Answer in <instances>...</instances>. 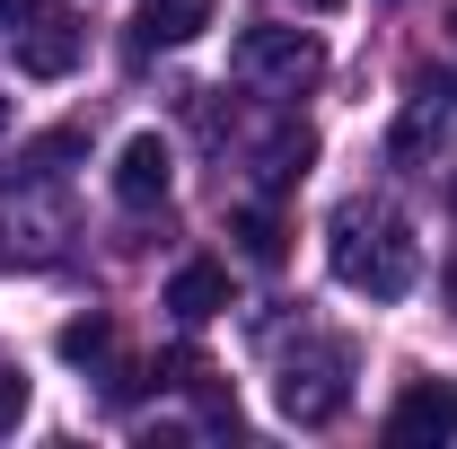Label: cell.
I'll list each match as a JSON object with an SVG mask.
<instances>
[{"label":"cell","instance_id":"8fae6325","mask_svg":"<svg viewBox=\"0 0 457 449\" xmlns=\"http://www.w3.org/2000/svg\"><path fill=\"white\" fill-rule=\"evenodd\" d=\"M54 352L88 370V361H106V352H114V326H106V318H71V326L54 335Z\"/></svg>","mask_w":457,"mask_h":449},{"label":"cell","instance_id":"4fadbf2b","mask_svg":"<svg viewBox=\"0 0 457 449\" xmlns=\"http://www.w3.org/2000/svg\"><path fill=\"white\" fill-rule=\"evenodd\" d=\"M18 414H27V379L0 370V432H18Z\"/></svg>","mask_w":457,"mask_h":449},{"label":"cell","instance_id":"9c48e42d","mask_svg":"<svg viewBox=\"0 0 457 449\" xmlns=\"http://www.w3.org/2000/svg\"><path fill=\"white\" fill-rule=\"evenodd\" d=\"M168 309L185 318V326L220 318V309H228V274H220V265H176V282H168Z\"/></svg>","mask_w":457,"mask_h":449},{"label":"cell","instance_id":"e0dca14e","mask_svg":"<svg viewBox=\"0 0 457 449\" xmlns=\"http://www.w3.org/2000/svg\"><path fill=\"white\" fill-rule=\"evenodd\" d=\"M449 36H457V18H449Z\"/></svg>","mask_w":457,"mask_h":449},{"label":"cell","instance_id":"5bb4252c","mask_svg":"<svg viewBox=\"0 0 457 449\" xmlns=\"http://www.w3.org/2000/svg\"><path fill=\"white\" fill-rule=\"evenodd\" d=\"M36 9H45V0H0V36H18V27H27Z\"/></svg>","mask_w":457,"mask_h":449},{"label":"cell","instance_id":"277c9868","mask_svg":"<svg viewBox=\"0 0 457 449\" xmlns=\"http://www.w3.org/2000/svg\"><path fill=\"white\" fill-rule=\"evenodd\" d=\"M449 141H457V80H422L413 106L396 114V132H387V159L413 168V159H440Z\"/></svg>","mask_w":457,"mask_h":449},{"label":"cell","instance_id":"7c38bea8","mask_svg":"<svg viewBox=\"0 0 457 449\" xmlns=\"http://www.w3.org/2000/svg\"><path fill=\"white\" fill-rule=\"evenodd\" d=\"M237 238H246V256H255V265H282V229L264 221V212H246V221H237Z\"/></svg>","mask_w":457,"mask_h":449},{"label":"cell","instance_id":"ba28073f","mask_svg":"<svg viewBox=\"0 0 457 449\" xmlns=\"http://www.w3.org/2000/svg\"><path fill=\"white\" fill-rule=\"evenodd\" d=\"M220 18V0H141L132 9V45H194Z\"/></svg>","mask_w":457,"mask_h":449},{"label":"cell","instance_id":"3957f363","mask_svg":"<svg viewBox=\"0 0 457 449\" xmlns=\"http://www.w3.org/2000/svg\"><path fill=\"white\" fill-rule=\"evenodd\" d=\"M228 71H237L246 89H282V97H299V89L326 71V45H317L308 27H246L237 54H228Z\"/></svg>","mask_w":457,"mask_h":449},{"label":"cell","instance_id":"2e32d148","mask_svg":"<svg viewBox=\"0 0 457 449\" xmlns=\"http://www.w3.org/2000/svg\"><path fill=\"white\" fill-rule=\"evenodd\" d=\"M449 212H457V176H449Z\"/></svg>","mask_w":457,"mask_h":449},{"label":"cell","instance_id":"52a82bcc","mask_svg":"<svg viewBox=\"0 0 457 449\" xmlns=\"http://www.w3.org/2000/svg\"><path fill=\"white\" fill-rule=\"evenodd\" d=\"M387 441H457V388L413 379V388L387 405Z\"/></svg>","mask_w":457,"mask_h":449},{"label":"cell","instance_id":"8992f818","mask_svg":"<svg viewBox=\"0 0 457 449\" xmlns=\"http://www.w3.org/2000/svg\"><path fill=\"white\" fill-rule=\"evenodd\" d=\"M168 185H176V150L159 132H132V141L114 150V203L150 212V203H168Z\"/></svg>","mask_w":457,"mask_h":449},{"label":"cell","instance_id":"9a60e30c","mask_svg":"<svg viewBox=\"0 0 457 449\" xmlns=\"http://www.w3.org/2000/svg\"><path fill=\"white\" fill-rule=\"evenodd\" d=\"M0 132H9V97H0Z\"/></svg>","mask_w":457,"mask_h":449},{"label":"cell","instance_id":"5b68a950","mask_svg":"<svg viewBox=\"0 0 457 449\" xmlns=\"http://www.w3.org/2000/svg\"><path fill=\"white\" fill-rule=\"evenodd\" d=\"M88 54V18L79 9H36L27 27H18V71L27 80H71Z\"/></svg>","mask_w":457,"mask_h":449},{"label":"cell","instance_id":"7a4b0ae2","mask_svg":"<svg viewBox=\"0 0 457 449\" xmlns=\"http://www.w3.org/2000/svg\"><path fill=\"white\" fill-rule=\"evenodd\" d=\"M273 396H282V414L290 423H335L343 405H352V343H335V335H317V343H299L282 361V379H273Z\"/></svg>","mask_w":457,"mask_h":449},{"label":"cell","instance_id":"30bf717a","mask_svg":"<svg viewBox=\"0 0 457 449\" xmlns=\"http://www.w3.org/2000/svg\"><path fill=\"white\" fill-rule=\"evenodd\" d=\"M308 159H317V132H308V123H282V132L264 141V185H290Z\"/></svg>","mask_w":457,"mask_h":449},{"label":"cell","instance_id":"6da1fadb","mask_svg":"<svg viewBox=\"0 0 457 449\" xmlns=\"http://www.w3.org/2000/svg\"><path fill=\"white\" fill-rule=\"evenodd\" d=\"M326 256H335V282L361 291V300H404L422 256H413V229L387 212V203H343L335 229H326Z\"/></svg>","mask_w":457,"mask_h":449}]
</instances>
